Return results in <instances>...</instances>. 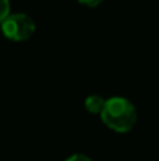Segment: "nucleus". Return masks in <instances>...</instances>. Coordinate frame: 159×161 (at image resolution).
<instances>
[{
    "label": "nucleus",
    "instance_id": "nucleus-4",
    "mask_svg": "<svg viewBox=\"0 0 159 161\" xmlns=\"http://www.w3.org/2000/svg\"><path fill=\"white\" fill-rule=\"evenodd\" d=\"M10 14V2L8 0H0V24Z\"/></svg>",
    "mask_w": 159,
    "mask_h": 161
},
{
    "label": "nucleus",
    "instance_id": "nucleus-6",
    "mask_svg": "<svg viewBox=\"0 0 159 161\" xmlns=\"http://www.w3.org/2000/svg\"><path fill=\"white\" fill-rule=\"evenodd\" d=\"M79 3H82V4L87 6V7H96V6H99L103 0H78Z\"/></svg>",
    "mask_w": 159,
    "mask_h": 161
},
{
    "label": "nucleus",
    "instance_id": "nucleus-1",
    "mask_svg": "<svg viewBox=\"0 0 159 161\" xmlns=\"http://www.w3.org/2000/svg\"><path fill=\"white\" fill-rule=\"evenodd\" d=\"M100 119L111 130L117 133H127L137 123V110L128 99L123 96H113L106 99Z\"/></svg>",
    "mask_w": 159,
    "mask_h": 161
},
{
    "label": "nucleus",
    "instance_id": "nucleus-2",
    "mask_svg": "<svg viewBox=\"0 0 159 161\" xmlns=\"http://www.w3.org/2000/svg\"><path fill=\"white\" fill-rule=\"evenodd\" d=\"M2 33L11 41H24L35 33V23L24 13L8 14L2 23Z\"/></svg>",
    "mask_w": 159,
    "mask_h": 161
},
{
    "label": "nucleus",
    "instance_id": "nucleus-5",
    "mask_svg": "<svg viewBox=\"0 0 159 161\" xmlns=\"http://www.w3.org/2000/svg\"><path fill=\"white\" fill-rule=\"evenodd\" d=\"M65 161H92V158H89L85 154H73V156H70L69 158H66Z\"/></svg>",
    "mask_w": 159,
    "mask_h": 161
},
{
    "label": "nucleus",
    "instance_id": "nucleus-3",
    "mask_svg": "<svg viewBox=\"0 0 159 161\" xmlns=\"http://www.w3.org/2000/svg\"><path fill=\"white\" fill-rule=\"evenodd\" d=\"M104 103H106V99L103 96H100V95H90V96L86 97L85 108H86V110L89 113L100 114L104 108Z\"/></svg>",
    "mask_w": 159,
    "mask_h": 161
}]
</instances>
